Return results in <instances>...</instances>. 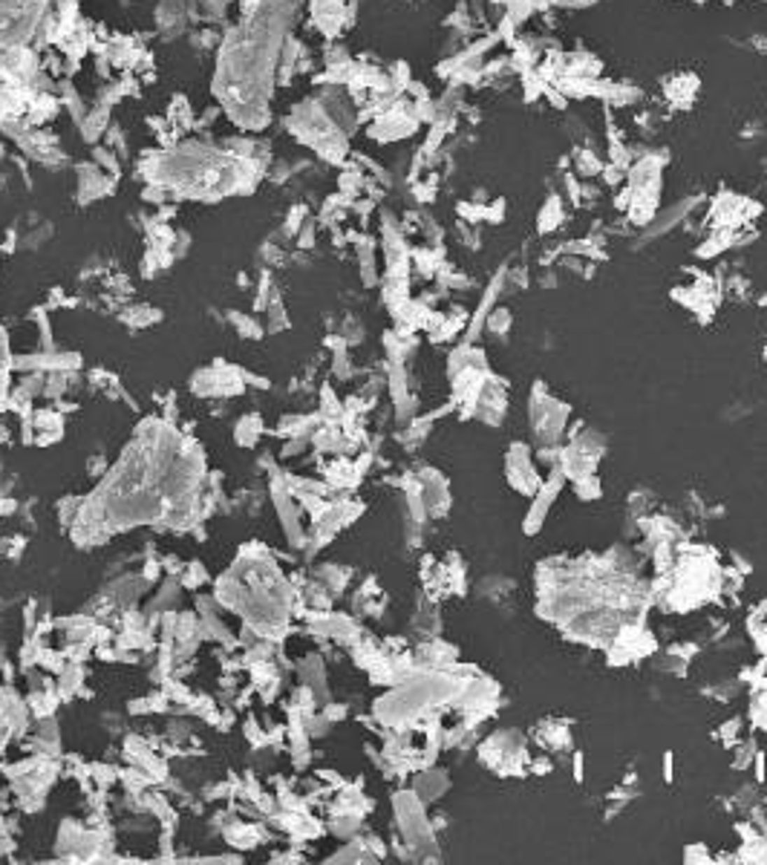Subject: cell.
Masks as SVG:
<instances>
[{
  "mask_svg": "<svg viewBox=\"0 0 767 865\" xmlns=\"http://www.w3.org/2000/svg\"><path fill=\"white\" fill-rule=\"evenodd\" d=\"M283 35V20L277 3L262 6L248 27L237 35L225 50L223 61V99L231 104L243 125L262 122L266 95L272 81V58L277 55V43Z\"/></svg>",
  "mask_w": 767,
  "mask_h": 865,
  "instance_id": "1",
  "label": "cell"
},
{
  "mask_svg": "<svg viewBox=\"0 0 767 865\" xmlns=\"http://www.w3.org/2000/svg\"><path fill=\"white\" fill-rule=\"evenodd\" d=\"M479 759L499 776H525L531 756L525 750V736L516 730H499L488 736L479 747Z\"/></svg>",
  "mask_w": 767,
  "mask_h": 865,
  "instance_id": "2",
  "label": "cell"
},
{
  "mask_svg": "<svg viewBox=\"0 0 767 865\" xmlns=\"http://www.w3.org/2000/svg\"><path fill=\"white\" fill-rule=\"evenodd\" d=\"M568 421V404L551 398L545 384H534L531 390V430L537 444H560Z\"/></svg>",
  "mask_w": 767,
  "mask_h": 865,
  "instance_id": "3",
  "label": "cell"
},
{
  "mask_svg": "<svg viewBox=\"0 0 767 865\" xmlns=\"http://www.w3.org/2000/svg\"><path fill=\"white\" fill-rule=\"evenodd\" d=\"M655 635L643 626V623H623V626L614 632V638L609 640V655L606 661L612 666H626L635 663L646 655L655 652Z\"/></svg>",
  "mask_w": 767,
  "mask_h": 865,
  "instance_id": "4",
  "label": "cell"
},
{
  "mask_svg": "<svg viewBox=\"0 0 767 865\" xmlns=\"http://www.w3.org/2000/svg\"><path fill=\"white\" fill-rule=\"evenodd\" d=\"M505 473H508V482L516 493L522 496H534L542 485V476L537 470V462H534V453L528 444H511L508 447V456H505Z\"/></svg>",
  "mask_w": 767,
  "mask_h": 865,
  "instance_id": "5",
  "label": "cell"
},
{
  "mask_svg": "<svg viewBox=\"0 0 767 865\" xmlns=\"http://www.w3.org/2000/svg\"><path fill=\"white\" fill-rule=\"evenodd\" d=\"M563 482H565V476H563V470H560V467L554 465V467H551V473H548V479H542L540 491L534 493L531 511L525 514V522H522L525 534H537L540 528H542V522H545V514H548V508H551V502H554V496L560 493Z\"/></svg>",
  "mask_w": 767,
  "mask_h": 865,
  "instance_id": "6",
  "label": "cell"
},
{
  "mask_svg": "<svg viewBox=\"0 0 767 865\" xmlns=\"http://www.w3.org/2000/svg\"><path fill=\"white\" fill-rule=\"evenodd\" d=\"M534 741L542 744L545 750H565L571 744V733H568V721L560 718H542L540 724L531 730Z\"/></svg>",
  "mask_w": 767,
  "mask_h": 865,
  "instance_id": "7",
  "label": "cell"
},
{
  "mask_svg": "<svg viewBox=\"0 0 767 865\" xmlns=\"http://www.w3.org/2000/svg\"><path fill=\"white\" fill-rule=\"evenodd\" d=\"M574 493H577L583 502H594V499H600L603 488H600V482H597L594 473H586L580 479H574Z\"/></svg>",
  "mask_w": 767,
  "mask_h": 865,
  "instance_id": "8",
  "label": "cell"
},
{
  "mask_svg": "<svg viewBox=\"0 0 767 865\" xmlns=\"http://www.w3.org/2000/svg\"><path fill=\"white\" fill-rule=\"evenodd\" d=\"M738 733H741V718H730V721H724V724L718 727V733H715V736H718V741H722L724 747H730V750H733L736 744L741 741V736H738Z\"/></svg>",
  "mask_w": 767,
  "mask_h": 865,
  "instance_id": "9",
  "label": "cell"
},
{
  "mask_svg": "<svg viewBox=\"0 0 767 865\" xmlns=\"http://www.w3.org/2000/svg\"><path fill=\"white\" fill-rule=\"evenodd\" d=\"M756 753H759V747H756L753 738H747V744L738 741V744H736V761H733V767H736V771H741V767H750L753 759H756Z\"/></svg>",
  "mask_w": 767,
  "mask_h": 865,
  "instance_id": "10",
  "label": "cell"
},
{
  "mask_svg": "<svg viewBox=\"0 0 767 865\" xmlns=\"http://www.w3.org/2000/svg\"><path fill=\"white\" fill-rule=\"evenodd\" d=\"M761 629H767V600H761V603L756 606V609H750V614H747V632H750V638H756Z\"/></svg>",
  "mask_w": 767,
  "mask_h": 865,
  "instance_id": "11",
  "label": "cell"
},
{
  "mask_svg": "<svg viewBox=\"0 0 767 865\" xmlns=\"http://www.w3.org/2000/svg\"><path fill=\"white\" fill-rule=\"evenodd\" d=\"M508 321H511V315H508L505 309L493 311V315L488 318V329H491V335H505V332H508Z\"/></svg>",
  "mask_w": 767,
  "mask_h": 865,
  "instance_id": "12",
  "label": "cell"
},
{
  "mask_svg": "<svg viewBox=\"0 0 767 865\" xmlns=\"http://www.w3.org/2000/svg\"><path fill=\"white\" fill-rule=\"evenodd\" d=\"M684 859L687 862H712L715 857H710L707 845H687L684 848Z\"/></svg>",
  "mask_w": 767,
  "mask_h": 865,
  "instance_id": "13",
  "label": "cell"
},
{
  "mask_svg": "<svg viewBox=\"0 0 767 865\" xmlns=\"http://www.w3.org/2000/svg\"><path fill=\"white\" fill-rule=\"evenodd\" d=\"M551 767H554V764H551L548 759H531L528 771H531V773H551Z\"/></svg>",
  "mask_w": 767,
  "mask_h": 865,
  "instance_id": "14",
  "label": "cell"
},
{
  "mask_svg": "<svg viewBox=\"0 0 767 865\" xmlns=\"http://www.w3.org/2000/svg\"><path fill=\"white\" fill-rule=\"evenodd\" d=\"M753 640H756V649H759V655H761V658H767V629H761V632H759V635H756Z\"/></svg>",
  "mask_w": 767,
  "mask_h": 865,
  "instance_id": "15",
  "label": "cell"
},
{
  "mask_svg": "<svg viewBox=\"0 0 767 865\" xmlns=\"http://www.w3.org/2000/svg\"><path fill=\"white\" fill-rule=\"evenodd\" d=\"M574 779L583 782V753H574Z\"/></svg>",
  "mask_w": 767,
  "mask_h": 865,
  "instance_id": "16",
  "label": "cell"
},
{
  "mask_svg": "<svg viewBox=\"0 0 767 865\" xmlns=\"http://www.w3.org/2000/svg\"><path fill=\"white\" fill-rule=\"evenodd\" d=\"M663 779H666V782H673V753H666V756H663Z\"/></svg>",
  "mask_w": 767,
  "mask_h": 865,
  "instance_id": "17",
  "label": "cell"
},
{
  "mask_svg": "<svg viewBox=\"0 0 767 865\" xmlns=\"http://www.w3.org/2000/svg\"><path fill=\"white\" fill-rule=\"evenodd\" d=\"M764 358H767V349H764Z\"/></svg>",
  "mask_w": 767,
  "mask_h": 865,
  "instance_id": "18",
  "label": "cell"
}]
</instances>
